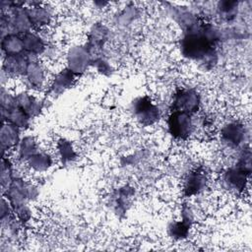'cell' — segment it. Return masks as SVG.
I'll list each match as a JSON object with an SVG mask.
<instances>
[{
    "mask_svg": "<svg viewBox=\"0 0 252 252\" xmlns=\"http://www.w3.org/2000/svg\"><path fill=\"white\" fill-rule=\"evenodd\" d=\"M168 128L174 137L184 139L186 138L192 128V122L190 119V115L187 112L176 111L169 117Z\"/></svg>",
    "mask_w": 252,
    "mask_h": 252,
    "instance_id": "1",
    "label": "cell"
},
{
    "mask_svg": "<svg viewBox=\"0 0 252 252\" xmlns=\"http://www.w3.org/2000/svg\"><path fill=\"white\" fill-rule=\"evenodd\" d=\"M135 114L143 123H152L158 117V108L146 98H140L135 103Z\"/></svg>",
    "mask_w": 252,
    "mask_h": 252,
    "instance_id": "2",
    "label": "cell"
},
{
    "mask_svg": "<svg viewBox=\"0 0 252 252\" xmlns=\"http://www.w3.org/2000/svg\"><path fill=\"white\" fill-rule=\"evenodd\" d=\"M174 104L176 105L177 110L181 112H190L194 111L198 105V98L195 93L192 92H181L176 95L174 100Z\"/></svg>",
    "mask_w": 252,
    "mask_h": 252,
    "instance_id": "3",
    "label": "cell"
}]
</instances>
